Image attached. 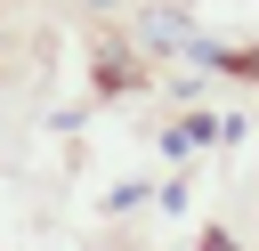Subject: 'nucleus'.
<instances>
[{
    "mask_svg": "<svg viewBox=\"0 0 259 251\" xmlns=\"http://www.w3.org/2000/svg\"><path fill=\"white\" fill-rule=\"evenodd\" d=\"M89 8H113V0H89Z\"/></svg>",
    "mask_w": 259,
    "mask_h": 251,
    "instance_id": "2",
    "label": "nucleus"
},
{
    "mask_svg": "<svg viewBox=\"0 0 259 251\" xmlns=\"http://www.w3.org/2000/svg\"><path fill=\"white\" fill-rule=\"evenodd\" d=\"M138 32H146L154 49H178V57H210V49H202V32H194L178 8H146V24H138Z\"/></svg>",
    "mask_w": 259,
    "mask_h": 251,
    "instance_id": "1",
    "label": "nucleus"
}]
</instances>
